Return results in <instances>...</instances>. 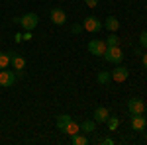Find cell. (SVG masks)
I'll use <instances>...</instances> for the list:
<instances>
[{
    "mask_svg": "<svg viewBox=\"0 0 147 145\" xmlns=\"http://www.w3.org/2000/svg\"><path fill=\"white\" fill-rule=\"evenodd\" d=\"M106 49H108V45H106V41H102V39H92V41H88V53H92L94 57H102Z\"/></svg>",
    "mask_w": 147,
    "mask_h": 145,
    "instance_id": "obj_3",
    "label": "cell"
},
{
    "mask_svg": "<svg viewBox=\"0 0 147 145\" xmlns=\"http://www.w3.org/2000/svg\"><path fill=\"white\" fill-rule=\"evenodd\" d=\"M10 55L12 53H0V69H6L10 65Z\"/></svg>",
    "mask_w": 147,
    "mask_h": 145,
    "instance_id": "obj_18",
    "label": "cell"
},
{
    "mask_svg": "<svg viewBox=\"0 0 147 145\" xmlns=\"http://www.w3.org/2000/svg\"><path fill=\"white\" fill-rule=\"evenodd\" d=\"M118 43H120L118 35H114V34L108 35V39H106V45H108V47H112V45H118Z\"/></svg>",
    "mask_w": 147,
    "mask_h": 145,
    "instance_id": "obj_19",
    "label": "cell"
},
{
    "mask_svg": "<svg viewBox=\"0 0 147 145\" xmlns=\"http://www.w3.org/2000/svg\"><path fill=\"white\" fill-rule=\"evenodd\" d=\"M82 28H84L86 32H90V34H96V32H100V30H102V22L96 18V16H88V18H84Z\"/></svg>",
    "mask_w": 147,
    "mask_h": 145,
    "instance_id": "obj_5",
    "label": "cell"
},
{
    "mask_svg": "<svg viewBox=\"0 0 147 145\" xmlns=\"http://www.w3.org/2000/svg\"><path fill=\"white\" fill-rule=\"evenodd\" d=\"M106 123H108V127H110V129H116L120 122H118V118H114V116H110V118L106 120Z\"/></svg>",
    "mask_w": 147,
    "mask_h": 145,
    "instance_id": "obj_20",
    "label": "cell"
},
{
    "mask_svg": "<svg viewBox=\"0 0 147 145\" xmlns=\"http://www.w3.org/2000/svg\"><path fill=\"white\" fill-rule=\"evenodd\" d=\"M49 16H51V22L55 24V26H63V24L67 22V14L63 12V8H53Z\"/></svg>",
    "mask_w": 147,
    "mask_h": 145,
    "instance_id": "obj_7",
    "label": "cell"
},
{
    "mask_svg": "<svg viewBox=\"0 0 147 145\" xmlns=\"http://www.w3.org/2000/svg\"><path fill=\"white\" fill-rule=\"evenodd\" d=\"M82 30H84V28H82V26H79V24H75V26L71 28V32H73V34H80Z\"/></svg>",
    "mask_w": 147,
    "mask_h": 145,
    "instance_id": "obj_22",
    "label": "cell"
},
{
    "mask_svg": "<svg viewBox=\"0 0 147 145\" xmlns=\"http://www.w3.org/2000/svg\"><path fill=\"white\" fill-rule=\"evenodd\" d=\"M141 63H143V67L147 69V53H143V55H141Z\"/></svg>",
    "mask_w": 147,
    "mask_h": 145,
    "instance_id": "obj_25",
    "label": "cell"
},
{
    "mask_svg": "<svg viewBox=\"0 0 147 145\" xmlns=\"http://www.w3.org/2000/svg\"><path fill=\"white\" fill-rule=\"evenodd\" d=\"M102 28H106L108 32H118L120 30V22H118V18H114V16H108L106 20H104V24H102Z\"/></svg>",
    "mask_w": 147,
    "mask_h": 145,
    "instance_id": "obj_12",
    "label": "cell"
},
{
    "mask_svg": "<svg viewBox=\"0 0 147 145\" xmlns=\"http://www.w3.org/2000/svg\"><path fill=\"white\" fill-rule=\"evenodd\" d=\"M108 118H110V112H108V108L100 106V108H96V110H94V122H96V123H104Z\"/></svg>",
    "mask_w": 147,
    "mask_h": 145,
    "instance_id": "obj_11",
    "label": "cell"
},
{
    "mask_svg": "<svg viewBox=\"0 0 147 145\" xmlns=\"http://www.w3.org/2000/svg\"><path fill=\"white\" fill-rule=\"evenodd\" d=\"M139 43H141V47H145V49H147V30H145V32H141V35H139Z\"/></svg>",
    "mask_w": 147,
    "mask_h": 145,
    "instance_id": "obj_21",
    "label": "cell"
},
{
    "mask_svg": "<svg viewBox=\"0 0 147 145\" xmlns=\"http://www.w3.org/2000/svg\"><path fill=\"white\" fill-rule=\"evenodd\" d=\"M147 125V118L143 114H137V116H131V127L136 129V132H143Z\"/></svg>",
    "mask_w": 147,
    "mask_h": 145,
    "instance_id": "obj_9",
    "label": "cell"
},
{
    "mask_svg": "<svg viewBox=\"0 0 147 145\" xmlns=\"http://www.w3.org/2000/svg\"><path fill=\"white\" fill-rule=\"evenodd\" d=\"M69 122H71V116H69V114H61V116L57 118V122H55L57 129H61V132H63V129H65V125H67Z\"/></svg>",
    "mask_w": 147,
    "mask_h": 145,
    "instance_id": "obj_13",
    "label": "cell"
},
{
    "mask_svg": "<svg viewBox=\"0 0 147 145\" xmlns=\"http://www.w3.org/2000/svg\"><path fill=\"white\" fill-rule=\"evenodd\" d=\"M104 59L108 61V63H114V65H120L122 61H124V53H122V49H120V45H112V47H108L106 51H104Z\"/></svg>",
    "mask_w": 147,
    "mask_h": 145,
    "instance_id": "obj_1",
    "label": "cell"
},
{
    "mask_svg": "<svg viewBox=\"0 0 147 145\" xmlns=\"http://www.w3.org/2000/svg\"><path fill=\"white\" fill-rule=\"evenodd\" d=\"M16 82V73L14 71H10V69H2L0 71V86H12Z\"/></svg>",
    "mask_w": 147,
    "mask_h": 145,
    "instance_id": "obj_6",
    "label": "cell"
},
{
    "mask_svg": "<svg viewBox=\"0 0 147 145\" xmlns=\"http://www.w3.org/2000/svg\"><path fill=\"white\" fill-rule=\"evenodd\" d=\"M127 77H129V71H127L124 65H118V67L112 71V80H116V82H124Z\"/></svg>",
    "mask_w": 147,
    "mask_h": 145,
    "instance_id": "obj_8",
    "label": "cell"
},
{
    "mask_svg": "<svg viewBox=\"0 0 147 145\" xmlns=\"http://www.w3.org/2000/svg\"><path fill=\"white\" fill-rule=\"evenodd\" d=\"M32 37H34V35H32V32H28V34L24 35V39H28V41H30V39H32Z\"/></svg>",
    "mask_w": 147,
    "mask_h": 145,
    "instance_id": "obj_26",
    "label": "cell"
},
{
    "mask_svg": "<svg viewBox=\"0 0 147 145\" xmlns=\"http://www.w3.org/2000/svg\"><path fill=\"white\" fill-rule=\"evenodd\" d=\"M102 143H104V145H112L114 139H112V137H106V139H102Z\"/></svg>",
    "mask_w": 147,
    "mask_h": 145,
    "instance_id": "obj_24",
    "label": "cell"
},
{
    "mask_svg": "<svg viewBox=\"0 0 147 145\" xmlns=\"http://www.w3.org/2000/svg\"><path fill=\"white\" fill-rule=\"evenodd\" d=\"M143 114H145V118H147V104H145V112H143Z\"/></svg>",
    "mask_w": 147,
    "mask_h": 145,
    "instance_id": "obj_27",
    "label": "cell"
},
{
    "mask_svg": "<svg viewBox=\"0 0 147 145\" xmlns=\"http://www.w3.org/2000/svg\"><path fill=\"white\" fill-rule=\"evenodd\" d=\"M84 4H86L88 8H96V6H98V0H84Z\"/></svg>",
    "mask_w": 147,
    "mask_h": 145,
    "instance_id": "obj_23",
    "label": "cell"
},
{
    "mask_svg": "<svg viewBox=\"0 0 147 145\" xmlns=\"http://www.w3.org/2000/svg\"><path fill=\"white\" fill-rule=\"evenodd\" d=\"M80 129L86 132V134H92V132H96V122L94 120H84L80 123Z\"/></svg>",
    "mask_w": 147,
    "mask_h": 145,
    "instance_id": "obj_14",
    "label": "cell"
},
{
    "mask_svg": "<svg viewBox=\"0 0 147 145\" xmlns=\"http://www.w3.org/2000/svg\"><path fill=\"white\" fill-rule=\"evenodd\" d=\"M10 65H12V69H16L18 73H22L24 69H26V59L20 57V55H16V53H12L10 55Z\"/></svg>",
    "mask_w": 147,
    "mask_h": 145,
    "instance_id": "obj_10",
    "label": "cell"
},
{
    "mask_svg": "<svg viewBox=\"0 0 147 145\" xmlns=\"http://www.w3.org/2000/svg\"><path fill=\"white\" fill-rule=\"evenodd\" d=\"M71 143L73 145H86L88 139H86L84 135H80V134H75V135H71Z\"/></svg>",
    "mask_w": 147,
    "mask_h": 145,
    "instance_id": "obj_17",
    "label": "cell"
},
{
    "mask_svg": "<svg viewBox=\"0 0 147 145\" xmlns=\"http://www.w3.org/2000/svg\"><path fill=\"white\" fill-rule=\"evenodd\" d=\"M110 78H112V75H110L108 71H100V73H98V77H96V80H98V84H108V82H110Z\"/></svg>",
    "mask_w": 147,
    "mask_h": 145,
    "instance_id": "obj_16",
    "label": "cell"
},
{
    "mask_svg": "<svg viewBox=\"0 0 147 145\" xmlns=\"http://www.w3.org/2000/svg\"><path fill=\"white\" fill-rule=\"evenodd\" d=\"M63 132L69 134V135H75V134H79V132H80V125L77 122H73V120H71V122L65 125V129H63Z\"/></svg>",
    "mask_w": 147,
    "mask_h": 145,
    "instance_id": "obj_15",
    "label": "cell"
},
{
    "mask_svg": "<svg viewBox=\"0 0 147 145\" xmlns=\"http://www.w3.org/2000/svg\"><path fill=\"white\" fill-rule=\"evenodd\" d=\"M20 26H22L26 32H32L37 28V24H39V16L35 14V12H28V14H24L22 18H20Z\"/></svg>",
    "mask_w": 147,
    "mask_h": 145,
    "instance_id": "obj_2",
    "label": "cell"
},
{
    "mask_svg": "<svg viewBox=\"0 0 147 145\" xmlns=\"http://www.w3.org/2000/svg\"><path fill=\"white\" fill-rule=\"evenodd\" d=\"M127 112L131 116H137V114H143L145 112V102L141 98H129L127 100Z\"/></svg>",
    "mask_w": 147,
    "mask_h": 145,
    "instance_id": "obj_4",
    "label": "cell"
}]
</instances>
